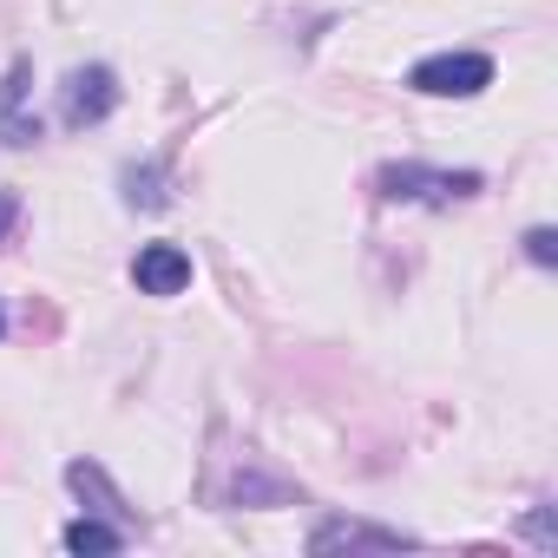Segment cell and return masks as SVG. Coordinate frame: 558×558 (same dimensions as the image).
<instances>
[{
    "instance_id": "cell-1",
    "label": "cell",
    "mask_w": 558,
    "mask_h": 558,
    "mask_svg": "<svg viewBox=\"0 0 558 558\" xmlns=\"http://www.w3.org/2000/svg\"><path fill=\"white\" fill-rule=\"evenodd\" d=\"M375 191L388 204H453L480 191V171H434V165H381Z\"/></svg>"
},
{
    "instance_id": "cell-2",
    "label": "cell",
    "mask_w": 558,
    "mask_h": 558,
    "mask_svg": "<svg viewBox=\"0 0 558 558\" xmlns=\"http://www.w3.org/2000/svg\"><path fill=\"white\" fill-rule=\"evenodd\" d=\"M408 86L427 93V99H473V93L493 86V60L486 53H427L408 73Z\"/></svg>"
},
{
    "instance_id": "cell-3",
    "label": "cell",
    "mask_w": 558,
    "mask_h": 558,
    "mask_svg": "<svg viewBox=\"0 0 558 558\" xmlns=\"http://www.w3.org/2000/svg\"><path fill=\"white\" fill-rule=\"evenodd\" d=\"M112 106H119L112 66H73L66 73V86H60V119L66 125H99V119H112Z\"/></svg>"
},
{
    "instance_id": "cell-4",
    "label": "cell",
    "mask_w": 558,
    "mask_h": 558,
    "mask_svg": "<svg viewBox=\"0 0 558 558\" xmlns=\"http://www.w3.org/2000/svg\"><path fill=\"white\" fill-rule=\"evenodd\" d=\"M27 99H34V66L14 60L0 80V145H40V112Z\"/></svg>"
},
{
    "instance_id": "cell-5",
    "label": "cell",
    "mask_w": 558,
    "mask_h": 558,
    "mask_svg": "<svg viewBox=\"0 0 558 558\" xmlns=\"http://www.w3.org/2000/svg\"><path fill=\"white\" fill-rule=\"evenodd\" d=\"M414 538L395 525H362V519H329L310 532V551H408Z\"/></svg>"
},
{
    "instance_id": "cell-6",
    "label": "cell",
    "mask_w": 558,
    "mask_h": 558,
    "mask_svg": "<svg viewBox=\"0 0 558 558\" xmlns=\"http://www.w3.org/2000/svg\"><path fill=\"white\" fill-rule=\"evenodd\" d=\"M132 283L145 296H178V290H191V256L178 243H145L132 263Z\"/></svg>"
},
{
    "instance_id": "cell-7",
    "label": "cell",
    "mask_w": 558,
    "mask_h": 558,
    "mask_svg": "<svg viewBox=\"0 0 558 558\" xmlns=\"http://www.w3.org/2000/svg\"><path fill=\"white\" fill-rule=\"evenodd\" d=\"M119 545H125V532H112L99 519H73L66 525V551H119Z\"/></svg>"
},
{
    "instance_id": "cell-8",
    "label": "cell",
    "mask_w": 558,
    "mask_h": 558,
    "mask_svg": "<svg viewBox=\"0 0 558 558\" xmlns=\"http://www.w3.org/2000/svg\"><path fill=\"white\" fill-rule=\"evenodd\" d=\"M125 197L145 204V210H158V204H165V178H158V165H145V171L132 165V171H125Z\"/></svg>"
},
{
    "instance_id": "cell-9",
    "label": "cell",
    "mask_w": 558,
    "mask_h": 558,
    "mask_svg": "<svg viewBox=\"0 0 558 558\" xmlns=\"http://www.w3.org/2000/svg\"><path fill=\"white\" fill-rule=\"evenodd\" d=\"M525 256L551 269V263H558V236H551V230H525Z\"/></svg>"
},
{
    "instance_id": "cell-10",
    "label": "cell",
    "mask_w": 558,
    "mask_h": 558,
    "mask_svg": "<svg viewBox=\"0 0 558 558\" xmlns=\"http://www.w3.org/2000/svg\"><path fill=\"white\" fill-rule=\"evenodd\" d=\"M14 217H21V204H14V197H0V236L14 230Z\"/></svg>"
},
{
    "instance_id": "cell-11",
    "label": "cell",
    "mask_w": 558,
    "mask_h": 558,
    "mask_svg": "<svg viewBox=\"0 0 558 558\" xmlns=\"http://www.w3.org/2000/svg\"><path fill=\"white\" fill-rule=\"evenodd\" d=\"M0 329H8V316H0Z\"/></svg>"
}]
</instances>
